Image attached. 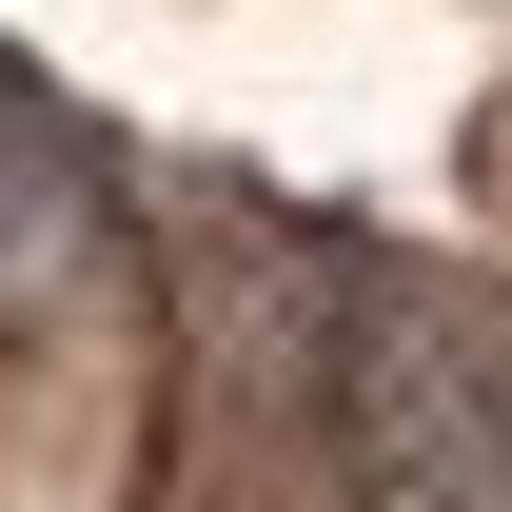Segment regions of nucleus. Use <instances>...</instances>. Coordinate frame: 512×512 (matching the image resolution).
I'll return each mask as SVG.
<instances>
[{
    "label": "nucleus",
    "instance_id": "1",
    "mask_svg": "<svg viewBox=\"0 0 512 512\" xmlns=\"http://www.w3.org/2000/svg\"><path fill=\"white\" fill-rule=\"evenodd\" d=\"M316 512H512V335L434 276H335Z\"/></svg>",
    "mask_w": 512,
    "mask_h": 512
}]
</instances>
